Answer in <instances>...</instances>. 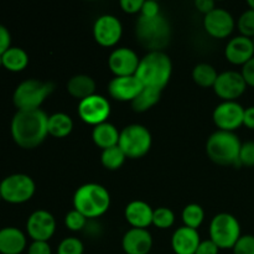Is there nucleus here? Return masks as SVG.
<instances>
[{"mask_svg": "<svg viewBox=\"0 0 254 254\" xmlns=\"http://www.w3.org/2000/svg\"><path fill=\"white\" fill-rule=\"evenodd\" d=\"M54 89L55 87L51 82H44L36 78L25 79L15 88L12 102L17 111H36L40 109Z\"/></svg>", "mask_w": 254, "mask_h": 254, "instance_id": "423d86ee", "label": "nucleus"}, {"mask_svg": "<svg viewBox=\"0 0 254 254\" xmlns=\"http://www.w3.org/2000/svg\"><path fill=\"white\" fill-rule=\"evenodd\" d=\"M233 254H254V236H241L240 240L232 248Z\"/></svg>", "mask_w": 254, "mask_h": 254, "instance_id": "c9c22d12", "label": "nucleus"}, {"mask_svg": "<svg viewBox=\"0 0 254 254\" xmlns=\"http://www.w3.org/2000/svg\"><path fill=\"white\" fill-rule=\"evenodd\" d=\"M87 220L88 218L86 216L82 215L81 212H78L77 210H71L64 217V225L68 228L69 231H73V232H78L82 231L87 226Z\"/></svg>", "mask_w": 254, "mask_h": 254, "instance_id": "72a5a7b5", "label": "nucleus"}, {"mask_svg": "<svg viewBox=\"0 0 254 254\" xmlns=\"http://www.w3.org/2000/svg\"><path fill=\"white\" fill-rule=\"evenodd\" d=\"M144 0H121L119 5L128 14H136L141 11Z\"/></svg>", "mask_w": 254, "mask_h": 254, "instance_id": "4c0bfd02", "label": "nucleus"}, {"mask_svg": "<svg viewBox=\"0 0 254 254\" xmlns=\"http://www.w3.org/2000/svg\"><path fill=\"white\" fill-rule=\"evenodd\" d=\"M135 35L139 44L149 51H163L171 39V27L161 14L148 17L140 15L135 25Z\"/></svg>", "mask_w": 254, "mask_h": 254, "instance_id": "7ed1b4c3", "label": "nucleus"}, {"mask_svg": "<svg viewBox=\"0 0 254 254\" xmlns=\"http://www.w3.org/2000/svg\"><path fill=\"white\" fill-rule=\"evenodd\" d=\"M237 27L241 35L253 39L254 37V10L248 9L242 12L237 20Z\"/></svg>", "mask_w": 254, "mask_h": 254, "instance_id": "2f4dec72", "label": "nucleus"}, {"mask_svg": "<svg viewBox=\"0 0 254 254\" xmlns=\"http://www.w3.org/2000/svg\"><path fill=\"white\" fill-rule=\"evenodd\" d=\"M175 222V213L169 207H158L153 213V225L160 230L170 228Z\"/></svg>", "mask_w": 254, "mask_h": 254, "instance_id": "7c9ffc66", "label": "nucleus"}, {"mask_svg": "<svg viewBox=\"0 0 254 254\" xmlns=\"http://www.w3.org/2000/svg\"><path fill=\"white\" fill-rule=\"evenodd\" d=\"M236 22L232 14L223 7H217L203 17V27L206 32L216 39H225L235 30Z\"/></svg>", "mask_w": 254, "mask_h": 254, "instance_id": "2eb2a0df", "label": "nucleus"}, {"mask_svg": "<svg viewBox=\"0 0 254 254\" xmlns=\"http://www.w3.org/2000/svg\"><path fill=\"white\" fill-rule=\"evenodd\" d=\"M49 116L42 109L17 111L12 117L10 131L15 143L24 149H34L42 144L49 134Z\"/></svg>", "mask_w": 254, "mask_h": 254, "instance_id": "f257e3e1", "label": "nucleus"}, {"mask_svg": "<svg viewBox=\"0 0 254 254\" xmlns=\"http://www.w3.org/2000/svg\"><path fill=\"white\" fill-rule=\"evenodd\" d=\"M173 73V62L164 51H148L139 62L135 77L143 87L163 91Z\"/></svg>", "mask_w": 254, "mask_h": 254, "instance_id": "f03ea898", "label": "nucleus"}, {"mask_svg": "<svg viewBox=\"0 0 254 254\" xmlns=\"http://www.w3.org/2000/svg\"><path fill=\"white\" fill-rule=\"evenodd\" d=\"M26 248V237L16 227H4L0 230V253L21 254Z\"/></svg>", "mask_w": 254, "mask_h": 254, "instance_id": "4be33fe9", "label": "nucleus"}, {"mask_svg": "<svg viewBox=\"0 0 254 254\" xmlns=\"http://www.w3.org/2000/svg\"><path fill=\"white\" fill-rule=\"evenodd\" d=\"M241 73H242L247 86L254 87V57H252L247 64H243Z\"/></svg>", "mask_w": 254, "mask_h": 254, "instance_id": "ea45409f", "label": "nucleus"}, {"mask_svg": "<svg viewBox=\"0 0 254 254\" xmlns=\"http://www.w3.org/2000/svg\"><path fill=\"white\" fill-rule=\"evenodd\" d=\"M84 246L77 237H66L60 242L57 254H83Z\"/></svg>", "mask_w": 254, "mask_h": 254, "instance_id": "473e14b6", "label": "nucleus"}, {"mask_svg": "<svg viewBox=\"0 0 254 254\" xmlns=\"http://www.w3.org/2000/svg\"><path fill=\"white\" fill-rule=\"evenodd\" d=\"M127 156L118 145L104 149L101 154V163L108 170H118L126 161Z\"/></svg>", "mask_w": 254, "mask_h": 254, "instance_id": "c756f323", "label": "nucleus"}, {"mask_svg": "<svg viewBox=\"0 0 254 254\" xmlns=\"http://www.w3.org/2000/svg\"><path fill=\"white\" fill-rule=\"evenodd\" d=\"M217 77V69L212 64H206V62L197 64L192 69L193 82L201 87H213Z\"/></svg>", "mask_w": 254, "mask_h": 254, "instance_id": "cd10ccee", "label": "nucleus"}, {"mask_svg": "<svg viewBox=\"0 0 254 254\" xmlns=\"http://www.w3.org/2000/svg\"><path fill=\"white\" fill-rule=\"evenodd\" d=\"M212 88L223 101H235L245 93L247 83L241 72L225 71L218 73Z\"/></svg>", "mask_w": 254, "mask_h": 254, "instance_id": "ddd939ff", "label": "nucleus"}, {"mask_svg": "<svg viewBox=\"0 0 254 254\" xmlns=\"http://www.w3.org/2000/svg\"><path fill=\"white\" fill-rule=\"evenodd\" d=\"M26 231L32 241L49 242L56 231V220L49 211L37 210L27 218Z\"/></svg>", "mask_w": 254, "mask_h": 254, "instance_id": "4468645a", "label": "nucleus"}, {"mask_svg": "<svg viewBox=\"0 0 254 254\" xmlns=\"http://www.w3.org/2000/svg\"><path fill=\"white\" fill-rule=\"evenodd\" d=\"M153 247V237L146 228L127 231L122 238V248L126 254H149Z\"/></svg>", "mask_w": 254, "mask_h": 254, "instance_id": "a211bd4d", "label": "nucleus"}, {"mask_svg": "<svg viewBox=\"0 0 254 254\" xmlns=\"http://www.w3.org/2000/svg\"><path fill=\"white\" fill-rule=\"evenodd\" d=\"M159 14H160V5H159L158 2L154 1V0H144L143 6H141L140 15H143V16L153 17Z\"/></svg>", "mask_w": 254, "mask_h": 254, "instance_id": "e433bc0d", "label": "nucleus"}, {"mask_svg": "<svg viewBox=\"0 0 254 254\" xmlns=\"http://www.w3.org/2000/svg\"><path fill=\"white\" fill-rule=\"evenodd\" d=\"M225 56L231 64L243 66L254 57L253 39L242 36V35L231 39L226 45Z\"/></svg>", "mask_w": 254, "mask_h": 254, "instance_id": "6ab92c4d", "label": "nucleus"}, {"mask_svg": "<svg viewBox=\"0 0 254 254\" xmlns=\"http://www.w3.org/2000/svg\"><path fill=\"white\" fill-rule=\"evenodd\" d=\"M238 164L243 166H254V141L242 143L238 156Z\"/></svg>", "mask_w": 254, "mask_h": 254, "instance_id": "f704fd0d", "label": "nucleus"}, {"mask_svg": "<svg viewBox=\"0 0 254 254\" xmlns=\"http://www.w3.org/2000/svg\"><path fill=\"white\" fill-rule=\"evenodd\" d=\"M243 126L254 130V106L248 107L245 109V118H243Z\"/></svg>", "mask_w": 254, "mask_h": 254, "instance_id": "c03bdc74", "label": "nucleus"}, {"mask_svg": "<svg viewBox=\"0 0 254 254\" xmlns=\"http://www.w3.org/2000/svg\"><path fill=\"white\" fill-rule=\"evenodd\" d=\"M67 92L74 98L82 99L93 96L96 92V82L88 74H76L67 82Z\"/></svg>", "mask_w": 254, "mask_h": 254, "instance_id": "b1692460", "label": "nucleus"}, {"mask_svg": "<svg viewBox=\"0 0 254 254\" xmlns=\"http://www.w3.org/2000/svg\"><path fill=\"white\" fill-rule=\"evenodd\" d=\"M153 213L151 206L143 200L130 201L124 210L127 222L134 228H146L153 225Z\"/></svg>", "mask_w": 254, "mask_h": 254, "instance_id": "412c9836", "label": "nucleus"}, {"mask_svg": "<svg viewBox=\"0 0 254 254\" xmlns=\"http://www.w3.org/2000/svg\"><path fill=\"white\" fill-rule=\"evenodd\" d=\"M47 129H49L50 135L55 136V138H64L71 134L72 129H73V121L68 114L57 112L49 117Z\"/></svg>", "mask_w": 254, "mask_h": 254, "instance_id": "a878e982", "label": "nucleus"}, {"mask_svg": "<svg viewBox=\"0 0 254 254\" xmlns=\"http://www.w3.org/2000/svg\"><path fill=\"white\" fill-rule=\"evenodd\" d=\"M27 254H52L51 247L49 242H42V241H32L29 246Z\"/></svg>", "mask_w": 254, "mask_h": 254, "instance_id": "58836bf2", "label": "nucleus"}, {"mask_svg": "<svg viewBox=\"0 0 254 254\" xmlns=\"http://www.w3.org/2000/svg\"><path fill=\"white\" fill-rule=\"evenodd\" d=\"M111 195L104 186L88 183L79 186L73 195V208L87 218H97L108 211Z\"/></svg>", "mask_w": 254, "mask_h": 254, "instance_id": "20e7f679", "label": "nucleus"}, {"mask_svg": "<svg viewBox=\"0 0 254 254\" xmlns=\"http://www.w3.org/2000/svg\"><path fill=\"white\" fill-rule=\"evenodd\" d=\"M160 91L144 87V88L139 92L138 96L130 102L131 108H133L134 112H138V113H143V112L149 111V109L153 108V107L160 101Z\"/></svg>", "mask_w": 254, "mask_h": 254, "instance_id": "bb28decb", "label": "nucleus"}, {"mask_svg": "<svg viewBox=\"0 0 254 254\" xmlns=\"http://www.w3.org/2000/svg\"><path fill=\"white\" fill-rule=\"evenodd\" d=\"M36 185L26 174H12L0 183L1 198L9 203H24L31 200Z\"/></svg>", "mask_w": 254, "mask_h": 254, "instance_id": "1a4fd4ad", "label": "nucleus"}, {"mask_svg": "<svg viewBox=\"0 0 254 254\" xmlns=\"http://www.w3.org/2000/svg\"><path fill=\"white\" fill-rule=\"evenodd\" d=\"M242 143L235 131L216 130L206 141V153L208 158L220 165L238 164V156Z\"/></svg>", "mask_w": 254, "mask_h": 254, "instance_id": "39448f33", "label": "nucleus"}, {"mask_svg": "<svg viewBox=\"0 0 254 254\" xmlns=\"http://www.w3.org/2000/svg\"><path fill=\"white\" fill-rule=\"evenodd\" d=\"M78 116L84 123L96 127L104 123L111 114V103L101 94L89 96L78 103Z\"/></svg>", "mask_w": 254, "mask_h": 254, "instance_id": "9d476101", "label": "nucleus"}, {"mask_svg": "<svg viewBox=\"0 0 254 254\" xmlns=\"http://www.w3.org/2000/svg\"><path fill=\"white\" fill-rule=\"evenodd\" d=\"M123 34V26L121 20L111 14L101 15L93 24L94 40L101 46L111 47L118 44Z\"/></svg>", "mask_w": 254, "mask_h": 254, "instance_id": "f8f14e48", "label": "nucleus"}, {"mask_svg": "<svg viewBox=\"0 0 254 254\" xmlns=\"http://www.w3.org/2000/svg\"><path fill=\"white\" fill-rule=\"evenodd\" d=\"M1 66H2V57L0 56V67H1Z\"/></svg>", "mask_w": 254, "mask_h": 254, "instance_id": "49530a36", "label": "nucleus"}, {"mask_svg": "<svg viewBox=\"0 0 254 254\" xmlns=\"http://www.w3.org/2000/svg\"><path fill=\"white\" fill-rule=\"evenodd\" d=\"M138 54L129 47H118L109 54L108 67L116 77L134 76L138 69Z\"/></svg>", "mask_w": 254, "mask_h": 254, "instance_id": "dca6fc26", "label": "nucleus"}, {"mask_svg": "<svg viewBox=\"0 0 254 254\" xmlns=\"http://www.w3.org/2000/svg\"><path fill=\"white\" fill-rule=\"evenodd\" d=\"M2 67L10 72H20L29 64V55L24 49L11 46L2 54Z\"/></svg>", "mask_w": 254, "mask_h": 254, "instance_id": "393cba45", "label": "nucleus"}, {"mask_svg": "<svg viewBox=\"0 0 254 254\" xmlns=\"http://www.w3.org/2000/svg\"><path fill=\"white\" fill-rule=\"evenodd\" d=\"M195 6L197 7L198 11L206 15L215 9L216 4H215V1H212V0H196Z\"/></svg>", "mask_w": 254, "mask_h": 254, "instance_id": "37998d69", "label": "nucleus"}, {"mask_svg": "<svg viewBox=\"0 0 254 254\" xmlns=\"http://www.w3.org/2000/svg\"><path fill=\"white\" fill-rule=\"evenodd\" d=\"M201 243L197 230L181 226L171 237V248L175 254H195Z\"/></svg>", "mask_w": 254, "mask_h": 254, "instance_id": "aec40b11", "label": "nucleus"}, {"mask_svg": "<svg viewBox=\"0 0 254 254\" xmlns=\"http://www.w3.org/2000/svg\"><path fill=\"white\" fill-rule=\"evenodd\" d=\"M253 42H254V37H253Z\"/></svg>", "mask_w": 254, "mask_h": 254, "instance_id": "09e8293b", "label": "nucleus"}, {"mask_svg": "<svg viewBox=\"0 0 254 254\" xmlns=\"http://www.w3.org/2000/svg\"><path fill=\"white\" fill-rule=\"evenodd\" d=\"M181 218H183L184 226L197 230L205 220V211L197 203H189L184 207Z\"/></svg>", "mask_w": 254, "mask_h": 254, "instance_id": "c85d7f7f", "label": "nucleus"}, {"mask_svg": "<svg viewBox=\"0 0 254 254\" xmlns=\"http://www.w3.org/2000/svg\"><path fill=\"white\" fill-rule=\"evenodd\" d=\"M247 4H248V6H250V9L254 10V0H248Z\"/></svg>", "mask_w": 254, "mask_h": 254, "instance_id": "a18cd8bd", "label": "nucleus"}, {"mask_svg": "<svg viewBox=\"0 0 254 254\" xmlns=\"http://www.w3.org/2000/svg\"><path fill=\"white\" fill-rule=\"evenodd\" d=\"M151 143L150 131L141 124H129L119 134L118 146L129 159L143 158L150 150Z\"/></svg>", "mask_w": 254, "mask_h": 254, "instance_id": "0eeeda50", "label": "nucleus"}, {"mask_svg": "<svg viewBox=\"0 0 254 254\" xmlns=\"http://www.w3.org/2000/svg\"><path fill=\"white\" fill-rule=\"evenodd\" d=\"M0 200H2V198H1V191H0Z\"/></svg>", "mask_w": 254, "mask_h": 254, "instance_id": "de8ad7c7", "label": "nucleus"}, {"mask_svg": "<svg viewBox=\"0 0 254 254\" xmlns=\"http://www.w3.org/2000/svg\"><path fill=\"white\" fill-rule=\"evenodd\" d=\"M241 236L240 222L231 213L221 212L211 220L210 240L220 250H232Z\"/></svg>", "mask_w": 254, "mask_h": 254, "instance_id": "6e6552de", "label": "nucleus"}, {"mask_svg": "<svg viewBox=\"0 0 254 254\" xmlns=\"http://www.w3.org/2000/svg\"><path fill=\"white\" fill-rule=\"evenodd\" d=\"M119 134L121 131L116 128V126L109 122H104V123L93 127L92 139L98 148L104 150V149L118 145Z\"/></svg>", "mask_w": 254, "mask_h": 254, "instance_id": "5701e85b", "label": "nucleus"}, {"mask_svg": "<svg viewBox=\"0 0 254 254\" xmlns=\"http://www.w3.org/2000/svg\"><path fill=\"white\" fill-rule=\"evenodd\" d=\"M245 109L236 101H223L212 113V119L220 130L235 131L243 124Z\"/></svg>", "mask_w": 254, "mask_h": 254, "instance_id": "9b49d317", "label": "nucleus"}, {"mask_svg": "<svg viewBox=\"0 0 254 254\" xmlns=\"http://www.w3.org/2000/svg\"><path fill=\"white\" fill-rule=\"evenodd\" d=\"M143 88V84L136 78L135 74L114 77L108 83L109 94L112 98L119 102H131Z\"/></svg>", "mask_w": 254, "mask_h": 254, "instance_id": "f3484780", "label": "nucleus"}, {"mask_svg": "<svg viewBox=\"0 0 254 254\" xmlns=\"http://www.w3.org/2000/svg\"><path fill=\"white\" fill-rule=\"evenodd\" d=\"M218 252H220V248L211 240H206L201 241L195 254H218Z\"/></svg>", "mask_w": 254, "mask_h": 254, "instance_id": "79ce46f5", "label": "nucleus"}, {"mask_svg": "<svg viewBox=\"0 0 254 254\" xmlns=\"http://www.w3.org/2000/svg\"><path fill=\"white\" fill-rule=\"evenodd\" d=\"M10 47H11V36L9 30L0 24V56H2V54Z\"/></svg>", "mask_w": 254, "mask_h": 254, "instance_id": "a19ab883", "label": "nucleus"}]
</instances>
